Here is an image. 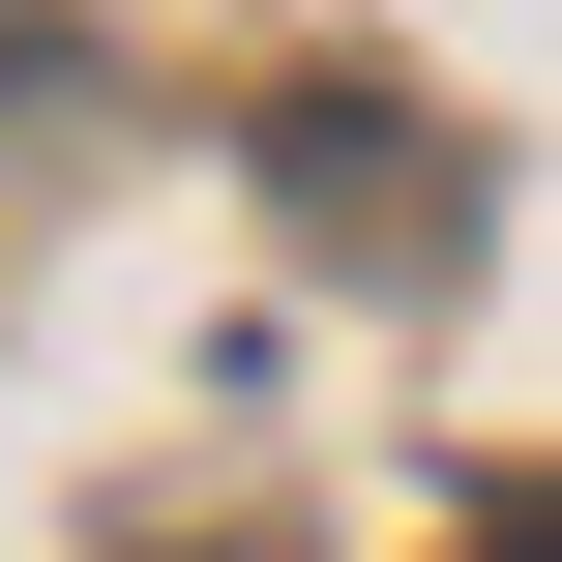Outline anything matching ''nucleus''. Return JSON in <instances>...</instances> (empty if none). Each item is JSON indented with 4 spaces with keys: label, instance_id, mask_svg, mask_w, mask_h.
<instances>
[]
</instances>
